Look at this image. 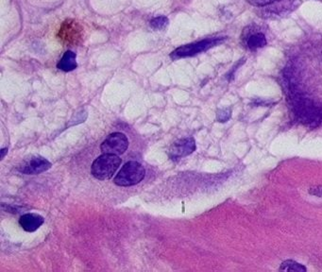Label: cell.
Listing matches in <instances>:
<instances>
[{
	"label": "cell",
	"mask_w": 322,
	"mask_h": 272,
	"mask_svg": "<svg viewBox=\"0 0 322 272\" xmlns=\"http://www.w3.org/2000/svg\"><path fill=\"white\" fill-rule=\"evenodd\" d=\"M121 164V159L114 154L104 153L96 158L91 166V173L97 180L106 181L113 177Z\"/></svg>",
	"instance_id": "6da1fadb"
},
{
	"label": "cell",
	"mask_w": 322,
	"mask_h": 272,
	"mask_svg": "<svg viewBox=\"0 0 322 272\" xmlns=\"http://www.w3.org/2000/svg\"><path fill=\"white\" fill-rule=\"evenodd\" d=\"M146 170L143 165L135 161L126 163L120 170L118 174L113 179V182L118 186H132L143 181Z\"/></svg>",
	"instance_id": "7a4b0ae2"
},
{
	"label": "cell",
	"mask_w": 322,
	"mask_h": 272,
	"mask_svg": "<svg viewBox=\"0 0 322 272\" xmlns=\"http://www.w3.org/2000/svg\"><path fill=\"white\" fill-rule=\"evenodd\" d=\"M222 42H223V38H211V39H205L199 42L191 43V44L182 46L178 49H175L170 54V57L174 60L186 58V57H192V56H195L198 53H202L208 49H212Z\"/></svg>",
	"instance_id": "3957f363"
},
{
	"label": "cell",
	"mask_w": 322,
	"mask_h": 272,
	"mask_svg": "<svg viewBox=\"0 0 322 272\" xmlns=\"http://www.w3.org/2000/svg\"><path fill=\"white\" fill-rule=\"evenodd\" d=\"M84 27L73 19H67L61 25L58 37L68 45H77L84 38Z\"/></svg>",
	"instance_id": "277c9868"
},
{
	"label": "cell",
	"mask_w": 322,
	"mask_h": 272,
	"mask_svg": "<svg viewBox=\"0 0 322 272\" xmlns=\"http://www.w3.org/2000/svg\"><path fill=\"white\" fill-rule=\"evenodd\" d=\"M129 140L124 133H113L103 141L100 151L103 153L121 155L128 150Z\"/></svg>",
	"instance_id": "5b68a950"
},
{
	"label": "cell",
	"mask_w": 322,
	"mask_h": 272,
	"mask_svg": "<svg viewBox=\"0 0 322 272\" xmlns=\"http://www.w3.org/2000/svg\"><path fill=\"white\" fill-rule=\"evenodd\" d=\"M196 148H197L196 142L192 137L177 140L176 142H174L173 145L170 148L169 156L173 161H175L177 159L190 155L196 151Z\"/></svg>",
	"instance_id": "8992f818"
},
{
	"label": "cell",
	"mask_w": 322,
	"mask_h": 272,
	"mask_svg": "<svg viewBox=\"0 0 322 272\" xmlns=\"http://www.w3.org/2000/svg\"><path fill=\"white\" fill-rule=\"evenodd\" d=\"M51 168V163L42 156H33L26 161L19 171L27 175H37L43 173Z\"/></svg>",
	"instance_id": "52a82bcc"
},
{
	"label": "cell",
	"mask_w": 322,
	"mask_h": 272,
	"mask_svg": "<svg viewBox=\"0 0 322 272\" xmlns=\"http://www.w3.org/2000/svg\"><path fill=\"white\" fill-rule=\"evenodd\" d=\"M45 222V218L42 216L30 213L22 216L19 219V224L23 230L29 233H32L38 230Z\"/></svg>",
	"instance_id": "ba28073f"
},
{
	"label": "cell",
	"mask_w": 322,
	"mask_h": 272,
	"mask_svg": "<svg viewBox=\"0 0 322 272\" xmlns=\"http://www.w3.org/2000/svg\"><path fill=\"white\" fill-rule=\"evenodd\" d=\"M76 59H77L76 54L71 50H68V51H66L65 55L63 56V58L61 59L60 61L58 62L57 67L65 72L73 71L78 67Z\"/></svg>",
	"instance_id": "9c48e42d"
},
{
	"label": "cell",
	"mask_w": 322,
	"mask_h": 272,
	"mask_svg": "<svg viewBox=\"0 0 322 272\" xmlns=\"http://www.w3.org/2000/svg\"><path fill=\"white\" fill-rule=\"evenodd\" d=\"M266 45H267V39H266V36L261 32H257V33L252 34L247 40V46H248V48H250L251 49L264 48Z\"/></svg>",
	"instance_id": "30bf717a"
},
{
	"label": "cell",
	"mask_w": 322,
	"mask_h": 272,
	"mask_svg": "<svg viewBox=\"0 0 322 272\" xmlns=\"http://www.w3.org/2000/svg\"><path fill=\"white\" fill-rule=\"evenodd\" d=\"M280 271H296V272H305L307 270L306 267L300 264H298L297 262L293 260L285 261L284 263H281L280 266Z\"/></svg>",
	"instance_id": "8fae6325"
},
{
	"label": "cell",
	"mask_w": 322,
	"mask_h": 272,
	"mask_svg": "<svg viewBox=\"0 0 322 272\" xmlns=\"http://www.w3.org/2000/svg\"><path fill=\"white\" fill-rule=\"evenodd\" d=\"M169 20L166 16H158L150 21V26L154 30H164L167 27Z\"/></svg>",
	"instance_id": "7c38bea8"
},
{
	"label": "cell",
	"mask_w": 322,
	"mask_h": 272,
	"mask_svg": "<svg viewBox=\"0 0 322 272\" xmlns=\"http://www.w3.org/2000/svg\"><path fill=\"white\" fill-rule=\"evenodd\" d=\"M251 5L254 7H266L278 2L280 0H247Z\"/></svg>",
	"instance_id": "4fadbf2b"
},
{
	"label": "cell",
	"mask_w": 322,
	"mask_h": 272,
	"mask_svg": "<svg viewBox=\"0 0 322 272\" xmlns=\"http://www.w3.org/2000/svg\"><path fill=\"white\" fill-rule=\"evenodd\" d=\"M230 116H231L230 110H222L217 115V119L220 121V122H226L230 118Z\"/></svg>",
	"instance_id": "5bb4252c"
},
{
	"label": "cell",
	"mask_w": 322,
	"mask_h": 272,
	"mask_svg": "<svg viewBox=\"0 0 322 272\" xmlns=\"http://www.w3.org/2000/svg\"><path fill=\"white\" fill-rule=\"evenodd\" d=\"M309 193L311 195H314V196H317V197H322V185L310 188Z\"/></svg>",
	"instance_id": "9a60e30c"
},
{
	"label": "cell",
	"mask_w": 322,
	"mask_h": 272,
	"mask_svg": "<svg viewBox=\"0 0 322 272\" xmlns=\"http://www.w3.org/2000/svg\"><path fill=\"white\" fill-rule=\"evenodd\" d=\"M8 152V149H2L1 150V159H4L5 157V154Z\"/></svg>",
	"instance_id": "2e32d148"
}]
</instances>
